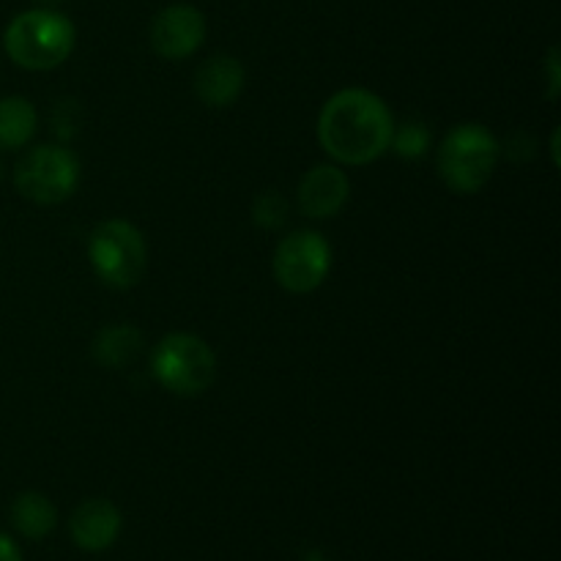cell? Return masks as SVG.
<instances>
[{"mask_svg": "<svg viewBox=\"0 0 561 561\" xmlns=\"http://www.w3.org/2000/svg\"><path fill=\"white\" fill-rule=\"evenodd\" d=\"M394 118L387 102L365 88L337 91L318 115V142L340 164L376 162L389 151Z\"/></svg>", "mask_w": 561, "mask_h": 561, "instance_id": "6da1fadb", "label": "cell"}, {"mask_svg": "<svg viewBox=\"0 0 561 561\" xmlns=\"http://www.w3.org/2000/svg\"><path fill=\"white\" fill-rule=\"evenodd\" d=\"M75 42L77 31L71 20L53 9L22 11L3 33L5 55L27 71L58 69L75 49Z\"/></svg>", "mask_w": 561, "mask_h": 561, "instance_id": "7a4b0ae2", "label": "cell"}, {"mask_svg": "<svg viewBox=\"0 0 561 561\" xmlns=\"http://www.w3.org/2000/svg\"><path fill=\"white\" fill-rule=\"evenodd\" d=\"M499 140L482 124H460L438 148V173L458 195H474L496 173Z\"/></svg>", "mask_w": 561, "mask_h": 561, "instance_id": "3957f363", "label": "cell"}, {"mask_svg": "<svg viewBox=\"0 0 561 561\" xmlns=\"http://www.w3.org/2000/svg\"><path fill=\"white\" fill-rule=\"evenodd\" d=\"M88 257L96 277L115 290L135 288L148 268L146 239L126 219L96 225L88 239Z\"/></svg>", "mask_w": 561, "mask_h": 561, "instance_id": "277c9868", "label": "cell"}, {"mask_svg": "<svg viewBox=\"0 0 561 561\" xmlns=\"http://www.w3.org/2000/svg\"><path fill=\"white\" fill-rule=\"evenodd\" d=\"M157 381L179 398H197L206 392L217 376V356L206 340L195 334L175 332L162 337L151 359Z\"/></svg>", "mask_w": 561, "mask_h": 561, "instance_id": "5b68a950", "label": "cell"}, {"mask_svg": "<svg viewBox=\"0 0 561 561\" xmlns=\"http://www.w3.org/2000/svg\"><path fill=\"white\" fill-rule=\"evenodd\" d=\"M14 184L25 201L55 206L75 195L80 184V162L64 146H38L20 159Z\"/></svg>", "mask_w": 561, "mask_h": 561, "instance_id": "8992f818", "label": "cell"}, {"mask_svg": "<svg viewBox=\"0 0 561 561\" xmlns=\"http://www.w3.org/2000/svg\"><path fill=\"white\" fill-rule=\"evenodd\" d=\"M332 268V247L316 230H296L274 250V277L290 294H312Z\"/></svg>", "mask_w": 561, "mask_h": 561, "instance_id": "52a82bcc", "label": "cell"}, {"mask_svg": "<svg viewBox=\"0 0 561 561\" xmlns=\"http://www.w3.org/2000/svg\"><path fill=\"white\" fill-rule=\"evenodd\" d=\"M206 38V16L195 5L175 3L157 14L151 25V47L164 60H184L201 49Z\"/></svg>", "mask_w": 561, "mask_h": 561, "instance_id": "ba28073f", "label": "cell"}, {"mask_svg": "<svg viewBox=\"0 0 561 561\" xmlns=\"http://www.w3.org/2000/svg\"><path fill=\"white\" fill-rule=\"evenodd\" d=\"M351 181L337 164H316L299 184V208L312 219H329L348 203Z\"/></svg>", "mask_w": 561, "mask_h": 561, "instance_id": "9c48e42d", "label": "cell"}, {"mask_svg": "<svg viewBox=\"0 0 561 561\" xmlns=\"http://www.w3.org/2000/svg\"><path fill=\"white\" fill-rule=\"evenodd\" d=\"M121 526H124V518H121L118 507L113 502H107V499H88V502H82L71 513L69 520L75 546L91 553L107 551L118 540Z\"/></svg>", "mask_w": 561, "mask_h": 561, "instance_id": "30bf717a", "label": "cell"}, {"mask_svg": "<svg viewBox=\"0 0 561 561\" xmlns=\"http://www.w3.org/2000/svg\"><path fill=\"white\" fill-rule=\"evenodd\" d=\"M244 91V66L233 55H211L195 71V93L206 107H230Z\"/></svg>", "mask_w": 561, "mask_h": 561, "instance_id": "8fae6325", "label": "cell"}, {"mask_svg": "<svg viewBox=\"0 0 561 561\" xmlns=\"http://www.w3.org/2000/svg\"><path fill=\"white\" fill-rule=\"evenodd\" d=\"M11 524L27 540H44L58 524V510L44 493H20L11 504Z\"/></svg>", "mask_w": 561, "mask_h": 561, "instance_id": "7c38bea8", "label": "cell"}, {"mask_svg": "<svg viewBox=\"0 0 561 561\" xmlns=\"http://www.w3.org/2000/svg\"><path fill=\"white\" fill-rule=\"evenodd\" d=\"M142 351V334L129 323H118V327H104L93 340V359L99 365L118 370V367L131 365Z\"/></svg>", "mask_w": 561, "mask_h": 561, "instance_id": "4fadbf2b", "label": "cell"}, {"mask_svg": "<svg viewBox=\"0 0 561 561\" xmlns=\"http://www.w3.org/2000/svg\"><path fill=\"white\" fill-rule=\"evenodd\" d=\"M36 107L25 96L0 99V148L3 151H16V148L27 146L36 135Z\"/></svg>", "mask_w": 561, "mask_h": 561, "instance_id": "5bb4252c", "label": "cell"}, {"mask_svg": "<svg viewBox=\"0 0 561 561\" xmlns=\"http://www.w3.org/2000/svg\"><path fill=\"white\" fill-rule=\"evenodd\" d=\"M427 146H431V129L422 121H409L400 129L394 126L392 146L389 148H394V153L403 159H420L425 157Z\"/></svg>", "mask_w": 561, "mask_h": 561, "instance_id": "9a60e30c", "label": "cell"}, {"mask_svg": "<svg viewBox=\"0 0 561 561\" xmlns=\"http://www.w3.org/2000/svg\"><path fill=\"white\" fill-rule=\"evenodd\" d=\"M252 219H255L261 228L274 230L288 219V203L279 192L266 190L263 195H257V201L252 203Z\"/></svg>", "mask_w": 561, "mask_h": 561, "instance_id": "2e32d148", "label": "cell"}, {"mask_svg": "<svg viewBox=\"0 0 561 561\" xmlns=\"http://www.w3.org/2000/svg\"><path fill=\"white\" fill-rule=\"evenodd\" d=\"M559 49L551 47V53H548V85H551V91H548V99H557L559 96Z\"/></svg>", "mask_w": 561, "mask_h": 561, "instance_id": "e0dca14e", "label": "cell"}, {"mask_svg": "<svg viewBox=\"0 0 561 561\" xmlns=\"http://www.w3.org/2000/svg\"><path fill=\"white\" fill-rule=\"evenodd\" d=\"M0 561H22L20 546L9 535H3V531H0Z\"/></svg>", "mask_w": 561, "mask_h": 561, "instance_id": "ac0fdd59", "label": "cell"}, {"mask_svg": "<svg viewBox=\"0 0 561 561\" xmlns=\"http://www.w3.org/2000/svg\"><path fill=\"white\" fill-rule=\"evenodd\" d=\"M38 3H58V0H38Z\"/></svg>", "mask_w": 561, "mask_h": 561, "instance_id": "d6986e66", "label": "cell"}]
</instances>
